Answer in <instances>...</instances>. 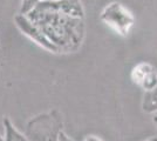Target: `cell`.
<instances>
[{"label": "cell", "mask_w": 157, "mask_h": 141, "mask_svg": "<svg viewBox=\"0 0 157 141\" xmlns=\"http://www.w3.org/2000/svg\"><path fill=\"white\" fill-rule=\"evenodd\" d=\"M26 15L59 53H74L81 48L86 35L81 0H41Z\"/></svg>", "instance_id": "6da1fadb"}, {"label": "cell", "mask_w": 157, "mask_h": 141, "mask_svg": "<svg viewBox=\"0 0 157 141\" xmlns=\"http://www.w3.org/2000/svg\"><path fill=\"white\" fill-rule=\"evenodd\" d=\"M62 116L56 109L39 114L28 121L26 136L28 141H58L62 132Z\"/></svg>", "instance_id": "7a4b0ae2"}, {"label": "cell", "mask_w": 157, "mask_h": 141, "mask_svg": "<svg viewBox=\"0 0 157 141\" xmlns=\"http://www.w3.org/2000/svg\"><path fill=\"white\" fill-rule=\"evenodd\" d=\"M100 19L108 27L122 37H128L135 26V17L127 7L117 1L108 4L102 10Z\"/></svg>", "instance_id": "3957f363"}, {"label": "cell", "mask_w": 157, "mask_h": 141, "mask_svg": "<svg viewBox=\"0 0 157 141\" xmlns=\"http://www.w3.org/2000/svg\"><path fill=\"white\" fill-rule=\"evenodd\" d=\"M14 22H15V26L18 27L20 32L24 35H26L28 39L34 41L36 45L45 48L48 52L59 53V49L54 46L52 42L46 38V35L27 18V15L18 13L14 17Z\"/></svg>", "instance_id": "277c9868"}, {"label": "cell", "mask_w": 157, "mask_h": 141, "mask_svg": "<svg viewBox=\"0 0 157 141\" xmlns=\"http://www.w3.org/2000/svg\"><path fill=\"white\" fill-rule=\"evenodd\" d=\"M130 78L135 85L142 88L144 92L157 87V69L149 62H138L131 69Z\"/></svg>", "instance_id": "5b68a950"}, {"label": "cell", "mask_w": 157, "mask_h": 141, "mask_svg": "<svg viewBox=\"0 0 157 141\" xmlns=\"http://www.w3.org/2000/svg\"><path fill=\"white\" fill-rule=\"evenodd\" d=\"M142 111L149 114H157V87L144 92L142 98Z\"/></svg>", "instance_id": "8992f818"}, {"label": "cell", "mask_w": 157, "mask_h": 141, "mask_svg": "<svg viewBox=\"0 0 157 141\" xmlns=\"http://www.w3.org/2000/svg\"><path fill=\"white\" fill-rule=\"evenodd\" d=\"M4 126H5V141H28L26 136H24L12 125L8 118L4 119Z\"/></svg>", "instance_id": "52a82bcc"}, {"label": "cell", "mask_w": 157, "mask_h": 141, "mask_svg": "<svg viewBox=\"0 0 157 141\" xmlns=\"http://www.w3.org/2000/svg\"><path fill=\"white\" fill-rule=\"evenodd\" d=\"M41 0H21L20 2V8H19V13L26 15L28 14L33 8H35L36 5L39 4Z\"/></svg>", "instance_id": "ba28073f"}, {"label": "cell", "mask_w": 157, "mask_h": 141, "mask_svg": "<svg viewBox=\"0 0 157 141\" xmlns=\"http://www.w3.org/2000/svg\"><path fill=\"white\" fill-rule=\"evenodd\" d=\"M58 141H73L68 135L66 134L65 132H61L59 135V139H58Z\"/></svg>", "instance_id": "9c48e42d"}, {"label": "cell", "mask_w": 157, "mask_h": 141, "mask_svg": "<svg viewBox=\"0 0 157 141\" xmlns=\"http://www.w3.org/2000/svg\"><path fill=\"white\" fill-rule=\"evenodd\" d=\"M83 141H102V140L100 138H98V136H95V135H88Z\"/></svg>", "instance_id": "30bf717a"}, {"label": "cell", "mask_w": 157, "mask_h": 141, "mask_svg": "<svg viewBox=\"0 0 157 141\" xmlns=\"http://www.w3.org/2000/svg\"><path fill=\"white\" fill-rule=\"evenodd\" d=\"M143 141H157V135L150 136V138H148V139H145V140H143Z\"/></svg>", "instance_id": "8fae6325"}, {"label": "cell", "mask_w": 157, "mask_h": 141, "mask_svg": "<svg viewBox=\"0 0 157 141\" xmlns=\"http://www.w3.org/2000/svg\"><path fill=\"white\" fill-rule=\"evenodd\" d=\"M0 141H5V140H4V139H2V138H1V136H0Z\"/></svg>", "instance_id": "7c38bea8"}]
</instances>
